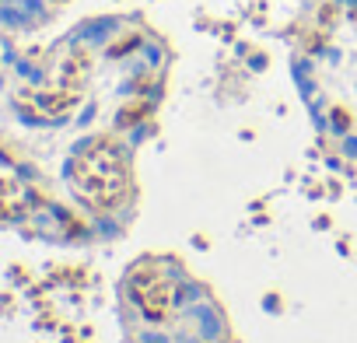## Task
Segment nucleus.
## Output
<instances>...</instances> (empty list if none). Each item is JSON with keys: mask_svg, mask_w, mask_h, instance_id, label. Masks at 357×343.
Instances as JSON below:
<instances>
[{"mask_svg": "<svg viewBox=\"0 0 357 343\" xmlns=\"http://www.w3.org/2000/svg\"><path fill=\"white\" fill-rule=\"evenodd\" d=\"M130 287H133L137 308H140L147 319H154V322H161V319L172 315V308H175V301H178V291H183L178 277L168 273L161 263H140V266H133Z\"/></svg>", "mask_w": 357, "mask_h": 343, "instance_id": "nucleus-2", "label": "nucleus"}, {"mask_svg": "<svg viewBox=\"0 0 357 343\" xmlns=\"http://www.w3.org/2000/svg\"><path fill=\"white\" fill-rule=\"evenodd\" d=\"M74 183H77V193L95 204V207H116L126 193H130V172H126V161L123 154L98 140L91 147H84L74 161Z\"/></svg>", "mask_w": 357, "mask_h": 343, "instance_id": "nucleus-1", "label": "nucleus"}]
</instances>
